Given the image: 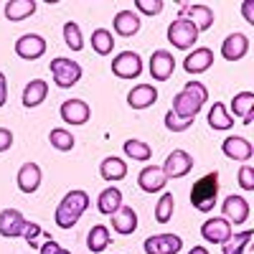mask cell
<instances>
[{"label": "cell", "instance_id": "cell-24", "mask_svg": "<svg viewBox=\"0 0 254 254\" xmlns=\"http://www.w3.org/2000/svg\"><path fill=\"white\" fill-rule=\"evenodd\" d=\"M112 26H115V33L122 36V38H130L140 31V15L132 13V10H120L112 20Z\"/></svg>", "mask_w": 254, "mask_h": 254}, {"label": "cell", "instance_id": "cell-32", "mask_svg": "<svg viewBox=\"0 0 254 254\" xmlns=\"http://www.w3.org/2000/svg\"><path fill=\"white\" fill-rule=\"evenodd\" d=\"M122 150H125V155H127V158H132V160H142V163H145V160H150V155H153L150 145L142 142V140H137V137L125 140Z\"/></svg>", "mask_w": 254, "mask_h": 254}, {"label": "cell", "instance_id": "cell-33", "mask_svg": "<svg viewBox=\"0 0 254 254\" xmlns=\"http://www.w3.org/2000/svg\"><path fill=\"white\" fill-rule=\"evenodd\" d=\"M252 237H254V231H252V229L242 231V234H231V237L221 244V247H224V254H244V249L249 247Z\"/></svg>", "mask_w": 254, "mask_h": 254}, {"label": "cell", "instance_id": "cell-15", "mask_svg": "<svg viewBox=\"0 0 254 254\" xmlns=\"http://www.w3.org/2000/svg\"><path fill=\"white\" fill-rule=\"evenodd\" d=\"M221 211H224V219H226L229 224H244V221L249 219V203H247V198L234 196V193L224 198Z\"/></svg>", "mask_w": 254, "mask_h": 254}, {"label": "cell", "instance_id": "cell-18", "mask_svg": "<svg viewBox=\"0 0 254 254\" xmlns=\"http://www.w3.org/2000/svg\"><path fill=\"white\" fill-rule=\"evenodd\" d=\"M247 51H249V38L244 33H239V31L226 36L224 44H221V56L226 61H239V59L247 56Z\"/></svg>", "mask_w": 254, "mask_h": 254}, {"label": "cell", "instance_id": "cell-44", "mask_svg": "<svg viewBox=\"0 0 254 254\" xmlns=\"http://www.w3.org/2000/svg\"><path fill=\"white\" fill-rule=\"evenodd\" d=\"M5 102H8V79L0 71V107H5Z\"/></svg>", "mask_w": 254, "mask_h": 254}, {"label": "cell", "instance_id": "cell-11", "mask_svg": "<svg viewBox=\"0 0 254 254\" xmlns=\"http://www.w3.org/2000/svg\"><path fill=\"white\" fill-rule=\"evenodd\" d=\"M26 221L28 219L20 214L18 208H3V211H0V237H5V239L23 237Z\"/></svg>", "mask_w": 254, "mask_h": 254}, {"label": "cell", "instance_id": "cell-13", "mask_svg": "<svg viewBox=\"0 0 254 254\" xmlns=\"http://www.w3.org/2000/svg\"><path fill=\"white\" fill-rule=\"evenodd\" d=\"M176 71V59L171 51H165V49H158L153 56H150V76L155 81H168L173 76Z\"/></svg>", "mask_w": 254, "mask_h": 254}, {"label": "cell", "instance_id": "cell-31", "mask_svg": "<svg viewBox=\"0 0 254 254\" xmlns=\"http://www.w3.org/2000/svg\"><path fill=\"white\" fill-rule=\"evenodd\" d=\"M92 49H94V54H99V56H110L112 49H115V36H112L107 28H97V31L92 33Z\"/></svg>", "mask_w": 254, "mask_h": 254}, {"label": "cell", "instance_id": "cell-7", "mask_svg": "<svg viewBox=\"0 0 254 254\" xmlns=\"http://www.w3.org/2000/svg\"><path fill=\"white\" fill-rule=\"evenodd\" d=\"M145 254H178L183 249V239L178 234H155L142 244Z\"/></svg>", "mask_w": 254, "mask_h": 254}, {"label": "cell", "instance_id": "cell-19", "mask_svg": "<svg viewBox=\"0 0 254 254\" xmlns=\"http://www.w3.org/2000/svg\"><path fill=\"white\" fill-rule=\"evenodd\" d=\"M211 64H214V51L211 49H193L188 56H186V61H183V69L188 71V74H203V71H208L211 69Z\"/></svg>", "mask_w": 254, "mask_h": 254}, {"label": "cell", "instance_id": "cell-4", "mask_svg": "<svg viewBox=\"0 0 254 254\" xmlns=\"http://www.w3.org/2000/svg\"><path fill=\"white\" fill-rule=\"evenodd\" d=\"M49 71H51L54 84H56V87H61V89H69V87H74V84H79V79H81V66H79L76 61H71V59H64V56L51 59V66H49Z\"/></svg>", "mask_w": 254, "mask_h": 254}, {"label": "cell", "instance_id": "cell-38", "mask_svg": "<svg viewBox=\"0 0 254 254\" xmlns=\"http://www.w3.org/2000/svg\"><path fill=\"white\" fill-rule=\"evenodd\" d=\"M163 122H165V127H168V130H171V132H186V130H188V127H190V125H193V122H186V120H181V117H176V115H173L171 110H168V112H165V120H163Z\"/></svg>", "mask_w": 254, "mask_h": 254}, {"label": "cell", "instance_id": "cell-8", "mask_svg": "<svg viewBox=\"0 0 254 254\" xmlns=\"http://www.w3.org/2000/svg\"><path fill=\"white\" fill-rule=\"evenodd\" d=\"M15 54L26 61H36L46 54V38L38 33H26L15 41Z\"/></svg>", "mask_w": 254, "mask_h": 254}, {"label": "cell", "instance_id": "cell-35", "mask_svg": "<svg viewBox=\"0 0 254 254\" xmlns=\"http://www.w3.org/2000/svg\"><path fill=\"white\" fill-rule=\"evenodd\" d=\"M64 44H66L71 51H81L84 49V36H81V28L74 20H66L64 23Z\"/></svg>", "mask_w": 254, "mask_h": 254}, {"label": "cell", "instance_id": "cell-23", "mask_svg": "<svg viewBox=\"0 0 254 254\" xmlns=\"http://www.w3.org/2000/svg\"><path fill=\"white\" fill-rule=\"evenodd\" d=\"M112 229L117 231V234L127 237V234H135L137 229V214L132 206H120L117 214H112Z\"/></svg>", "mask_w": 254, "mask_h": 254}, {"label": "cell", "instance_id": "cell-30", "mask_svg": "<svg viewBox=\"0 0 254 254\" xmlns=\"http://www.w3.org/2000/svg\"><path fill=\"white\" fill-rule=\"evenodd\" d=\"M33 13H36V3H33V0H8V3H5V18L13 20V23L26 20Z\"/></svg>", "mask_w": 254, "mask_h": 254}, {"label": "cell", "instance_id": "cell-20", "mask_svg": "<svg viewBox=\"0 0 254 254\" xmlns=\"http://www.w3.org/2000/svg\"><path fill=\"white\" fill-rule=\"evenodd\" d=\"M221 150H224V155L231 158V160H249V158L254 155L252 142H249L247 137H239V135L226 137V140L221 142Z\"/></svg>", "mask_w": 254, "mask_h": 254}, {"label": "cell", "instance_id": "cell-6", "mask_svg": "<svg viewBox=\"0 0 254 254\" xmlns=\"http://www.w3.org/2000/svg\"><path fill=\"white\" fill-rule=\"evenodd\" d=\"M112 74L117 79H135L142 74V59L135 51H122L112 59Z\"/></svg>", "mask_w": 254, "mask_h": 254}, {"label": "cell", "instance_id": "cell-1", "mask_svg": "<svg viewBox=\"0 0 254 254\" xmlns=\"http://www.w3.org/2000/svg\"><path fill=\"white\" fill-rule=\"evenodd\" d=\"M206 99H208V89L203 87L201 81H188L186 87L173 97V107H171V112L176 115V117H181V120H186V122H196V115L201 112V107L206 104Z\"/></svg>", "mask_w": 254, "mask_h": 254}, {"label": "cell", "instance_id": "cell-25", "mask_svg": "<svg viewBox=\"0 0 254 254\" xmlns=\"http://www.w3.org/2000/svg\"><path fill=\"white\" fill-rule=\"evenodd\" d=\"M120 206H122V190L115 188V186L104 188L102 193H99V198H97V208H99V214H104V216L117 214Z\"/></svg>", "mask_w": 254, "mask_h": 254}, {"label": "cell", "instance_id": "cell-28", "mask_svg": "<svg viewBox=\"0 0 254 254\" xmlns=\"http://www.w3.org/2000/svg\"><path fill=\"white\" fill-rule=\"evenodd\" d=\"M231 112H234L244 125H252V112H254V94L252 92H239L231 99Z\"/></svg>", "mask_w": 254, "mask_h": 254}, {"label": "cell", "instance_id": "cell-26", "mask_svg": "<svg viewBox=\"0 0 254 254\" xmlns=\"http://www.w3.org/2000/svg\"><path fill=\"white\" fill-rule=\"evenodd\" d=\"M208 127L216 132H226L234 127V117H229L224 102H214V107L208 110Z\"/></svg>", "mask_w": 254, "mask_h": 254}, {"label": "cell", "instance_id": "cell-29", "mask_svg": "<svg viewBox=\"0 0 254 254\" xmlns=\"http://www.w3.org/2000/svg\"><path fill=\"white\" fill-rule=\"evenodd\" d=\"M110 242H112V234H110V229L104 226V224H97V226L89 229V234H87V247H89L92 254L104 252V249L110 247Z\"/></svg>", "mask_w": 254, "mask_h": 254}, {"label": "cell", "instance_id": "cell-3", "mask_svg": "<svg viewBox=\"0 0 254 254\" xmlns=\"http://www.w3.org/2000/svg\"><path fill=\"white\" fill-rule=\"evenodd\" d=\"M216 196H219V173H206L203 178H198L190 188V206L201 214H208L216 206Z\"/></svg>", "mask_w": 254, "mask_h": 254}, {"label": "cell", "instance_id": "cell-5", "mask_svg": "<svg viewBox=\"0 0 254 254\" xmlns=\"http://www.w3.org/2000/svg\"><path fill=\"white\" fill-rule=\"evenodd\" d=\"M168 41L173 44V49L188 51L198 41V31L193 28V23H188L186 18H176L173 23L168 26Z\"/></svg>", "mask_w": 254, "mask_h": 254}, {"label": "cell", "instance_id": "cell-12", "mask_svg": "<svg viewBox=\"0 0 254 254\" xmlns=\"http://www.w3.org/2000/svg\"><path fill=\"white\" fill-rule=\"evenodd\" d=\"M181 18H186L188 23H193V28L201 33V31H208L211 26H214V10H211L208 5H201V3H190L181 10Z\"/></svg>", "mask_w": 254, "mask_h": 254}, {"label": "cell", "instance_id": "cell-14", "mask_svg": "<svg viewBox=\"0 0 254 254\" xmlns=\"http://www.w3.org/2000/svg\"><path fill=\"white\" fill-rule=\"evenodd\" d=\"M201 237L208 242V244H224L229 237H231V224L226 219H206L203 226H201Z\"/></svg>", "mask_w": 254, "mask_h": 254}, {"label": "cell", "instance_id": "cell-40", "mask_svg": "<svg viewBox=\"0 0 254 254\" xmlns=\"http://www.w3.org/2000/svg\"><path fill=\"white\" fill-rule=\"evenodd\" d=\"M44 239H46V242L38 247V254H71V252H66V249H61V244H59L54 237H49V234H46Z\"/></svg>", "mask_w": 254, "mask_h": 254}, {"label": "cell", "instance_id": "cell-45", "mask_svg": "<svg viewBox=\"0 0 254 254\" xmlns=\"http://www.w3.org/2000/svg\"><path fill=\"white\" fill-rule=\"evenodd\" d=\"M186 254H208V249L206 247H193V249H188Z\"/></svg>", "mask_w": 254, "mask_h": 254}, {"label": "cell", "instance_id": "cell-17", "mask_svg": "<svg viewBox=\"0 0 254 254\" xmlns=\"http://www.w3.org/2000/svg\"><path fill=\"white\" fill-rule=\"evenodd\" d=\"M165 183H168V178L163 173V168H158V165L142 168L140 176H137V186L145 190V193H158V190L165 188Z\"/></svg>", "mask_w": 254, "mask_h": 254}, {"label": "cell", "instance_id": "cell-37", "mask_svg": "<svg viewBox=\"0 0 254 254\" xmlns=\"http://www.w3.org/2000/svg\"><path fill=\"white\" fill-rule=\"evenodd\" d=\"M163 0H135V8H137V15H160L163 10Z\"/></svg>", "mask_w": 254, "mask_h": 254}, {"label": "cell", "instance_id": "cell-41", "mask_svg": "<svg viewBox=\"0 0 254 254\" xmlns=\"http://www.w3.org/2000/svg\"><path fill=\"white\" fill-rule=\"evenodd\" d=\"M239 186L244 190H254V168L252 165H242V171H239Z\"/></svg>", "mask_w": 254, "mask_h": 254}, {"label": "cell", "instance_id": "cell-34", "mask_svg": "<svg viewBox=\"0 0 254 254\" xmlns=\"http://www.w3.org/2000/svg\"><path fill=\"white\" fill-rule=\"evenodd\" d=\"M49 142L56 147V150H61V153L74 150V145H76L74 135H71L69 130H64V127H54V130L49 132Z\"/></svg>", "mask_w": 254, "mask_h": 254}, {"label": "cell", "instance_id": "cell-9", "mask_svg": "<svg viewBox=\"0 0 254 254\" xmlns=\"http://www.w3.org/2000/svg\"><path fill=\"white\" fill-rule=\"evenodd\" d=\"M59 115L66 125H87L92 117V107L84 99H66L59 107Z\"/></svg>", "mask_w": 254, "mask_h": 254}, {"label": "cell", "instance_id": "cell-10", "mask_svg": "<svg viewBox=\"0 0 254 254\" xmlns=\"http://www.w3.org/2000/svg\"><path fill=\"white\" fill-rule=\"evenodd\" d=\"M190 171H193V158H190L186 150H173L163 163V173H165L168 181L171 178H183Z\"/></svg>", "mask_w": 254, "mask_h": 254}, {"label": "cell", "instance_id": "cell-2", "mask_svg": "<svg viewBox=\"0 0 254 254\" xmlns=\"http://www.w3.org/2000/svg\"><path fill=\"white\" fill-rule=\"evenodd\" d=\"M87 208H89V193H87V190H81V188L69 190V193L61 198V203L56 206V214H54L56 226H59V229H71V226H76V221L81 219V214H84Z\"/></svg>", "mask_w": 254, "mask_h": 254}, {"label": "cell", "instance_id": "cell-36", "mask_svg": "<svg viewBox=\"0 0 254 254\" xmlns=\"http://www.w3.org/2000/svg\"><path fill=\"white\" fill-rule=\"evenodd\" d=\"M173 208H176V201H173V193H163L155 203V221L158 224H168L173 219Z\"/></svg>", "mask_w": 254, "mask_h": 254}, {"label": "cell", "instance_id": "cell-39", "mask_svg": "<svg viewBox=\"0 0 254 254\" xmlns=\"http://www.w3.org/2000/svg\"><path fill=\"white\" fill-rule=\"evenodd\" d=\"M41 234H44V231H41V226H38L36 221H26V229H23V239H26V242L33 247V249L38 247V237H41Z\"/></svg>", "mask_w": 254, "mask_h": 254}, {"label": "cell", "instance_id": "cell-43", "mask_svg": "<svg viewBox=\"0 0 254 254\" xmlns=\"http://www.w3.org/2000/svg\"><path fill=\"white\" fill-rule=\"evenodd\" d=\"M242 15L249 26H254V0H244L242 3Z\"/></svg>", "mask_w": 254, "mask_h": 254}, {"label": "cell", "instance_id": "cell-22", "mask_svg": "<svg viewBox=\"0 0 254 254\" xmlns=\"http://www.w3.org/2000/svg\"><path fill=\"white\" fill-rule=\"evenodd\" d=\"M49 97V84L44 79H31L23 89V107L33 110V107H41Z\"/></svg>", "mask_w": 254, "mask_h": 254}, {"label": "cell", "instance_id": "cell-27", "mask_svg": "<svg viewBox=\"0 0 254 254\" xmlns=\"http://www.w3.org/2000/svg\"><path fill=\"white\" fill-rule=\"evenodd\" d=\"M99 176H102L104 181H110V183L122 181V178L127 176V163H125L122 158H115V155L104 158V160L99 163Z\"/></svg>", "mask_w": 254, "mask_h": 254}, {"label": "cell", "instance_id": "cell-42", "mask_svg": "<svg viewBox=\"0 0 254 254\" xmlns=\"http://www.w3.org/2000/svg\"><path fill=\"white\" fill-rule=\"evenodd\" d=\"M13 147V132L8 127H0V153H5Z\"/></svg>", "mask_w": 254, "mask_h": 254}, {"label": "cell", "instance_id": "cell-16", "mask_svg": "<svg viewBox=\"0 0 254 254\" xmlns=\"http://www.w3.org/2000/svg\"><path fill=\"white\" fill-rule=\"evenodd\" d=\"M155 102H158V89L153 84H137V87H132L127 92V104H130L132 110H147V107H153Z\"/></svg>", "mask_w": 254, "mask_h": 254}, {"label": "cell", "instance_id": "cell-21", "mask_svg": "<svg viewBox=\"0 0 254 254\" xmlns=\"http://www.w3.org/2000/svg\"><path fill=\"white\" fill-rule=\"evenodd\" d=\"M41 186V168L38 163H23L18 171V188L23 190V193H36Z\"/></svg>", "mask_w": 254, "mask_h": 254}]
</instances>
